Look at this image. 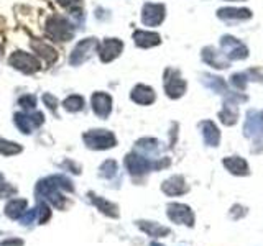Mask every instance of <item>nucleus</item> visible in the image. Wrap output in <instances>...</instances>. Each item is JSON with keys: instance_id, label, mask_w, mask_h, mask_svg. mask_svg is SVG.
<instances>
[{"instance_id": "obj_19", "label": "nucleus", "mask_w": 263, "mask_h": 246, "mask_svg": "<svg viewBox=\"0 0 263 246\" xmlns=\"http://www.w3.org/2000/svg\"><path fill=\"white\" fill-rule=\"evenodd\" d=\"M43 102L46 104V107L51 109V110H56V99L50 95V94H45L43 95Z\"/></svg>"}, {"instance_id": "obj_15", "label": "nucleus", "mask_w": 263, "mask_h": 246, "mask_svg": "<svg viewBox=\"0 0 263 246\" xmlns=\"http://www.w3.org/2000/svg\"><path fill=\"white\" fill-rule=\"evenodd\" d=\"M145 95H153V92L151 89H147V87H137V90H134V94H132V99H134L135 102L138 104H147L148 99H145Z\"/></svg>"}, {"instance_id": "obj_18", "label": "nucleus", "mask_w": 263, "mask_h": 246, "mask_svg": "<svg viewBox=\"0 0 263 246\" xmlns=\"http://www.w3.org/2000/svg\"><path fill=\"white\" fill-rule=\"evenodd\" d=\"M18 104L22 105L23 109L30 110V109H35V105H36V99L33 97V95H23V97L18 101Z\"/></svg>"}, {"instance_id": "obj_12", "label": "nucleus", "mask_w": 263, "mask_h": 246, "mask_svg": "<svg viewBox=\"0 0 263 246\" xmlns=\"http://www.w3.org/2000/svg\"><path fill=\"white\" fill-rule=\"evenodd\" d=\"M33 48H35L36 51H38V55H41L43 58H46L48 59V61H53V59L56 58V51L51 48V46H48V44H45V43H41V41H33Z\"/></svg>"}, {"instance_id": "obj_14", "label": "nucleus", "mask_w": 263, "mask_h": 246, "mask_svg": "<svg viewBox=\"0 0 263 246\" xmlns=\"http://www.w3.org/2000/svg\"><path fill=\"white\" fill-rule=\"evenodd\" d=\"M36 217H38V223L39 225H43V223H46V222L50 220L51 210H50V207L45 202H39L38 204V207H36Z\"/></svg>"}, {"instance_id": "obj_5", "label": "nucleus", "mask_w": 263, "mask_h": 246, "mask_svg": "<svg viewBox=\"0 0 263 246\" xmlns=\"http://www.w3.org/2000/svg\"><path fill=\"white\" fill-rule=\"evenodd\" d=\"M92 109L99 115V117H107L109 112H110V97L107 94H94L92 97Z\"/></svg>"}, {"instance_id": "obj_7", "label": "nucleus", "mask_w": 263, "mask_h": 246, "mask_svg": "<svg viewBox=\"0 0 263 246\" xmlns=\"http://www.w3.org/2000/svg\"><path fill=\"white\" fill-rule=\"evenodd\" d=\"M169 217L171 220L174 222H180V223H193V215H191V212L188 207H184V205H171L169 207Z\"/></svg>"}, {"instance_id": "obj_3", "label": "nucleus", "mask_w": 263, "mask_h": 246, "mask_svg": "<svg viewBox=\"0 0 263 246\" xmlns=\"http://www.w3.org/2000/svg\"><path fill=\"white\" fill-rule=\"evenodd\" d=\"M46 31H48V35L51 38H56V39H59V41H64V39H69L72 36V28L69 26V23L61 17H53L48 22Z\"/></svg>"}, {"instance_id": "obj_20", "label": "nucleus", "mask_w": 263, "mask_h": 246, "mask_svg": "<svg viewBox=\"0 0 263 246\" xmlns=\"http://www.w3.org/2000/svg\"><path fill=\"white\" fill-rule=\"evenodd\" d=\"M35 217H36V209H35V210H28V214H25V215L22 217V223H23V225H30L31 220H33Z\"/></svg>"}, {"instance_id": "obj_1", "label": "nucleus", "mask_w": 263, "mask_h": 246, "mask_svg": "<svg viewBox=\"0 0 263 246\" xmlns=\"http://www.w3.org/2000/svg\"><path fill=\"white\" fill-rule=\"evenodd\" d=\"M10 64L15 69L26 72V74H31V72H35V71L39 69L38 59L33 55H28V53H23V51L13 53V55L10 56Z\"/></svg>"}, {"instance_id": "obj_9", "label": "nucleus", "mask_w": 263, "mask_h": 246, "mask_svg": "<svg viewBox=\"0 0 263 246\" xmlns=\"http://www.w3.org/2000/svg\"><path fill=\"white\" fill-rule=\"evenodd\" d=\"M22 151V146L12 141H7V139L0 138V155L4 156H12V155H18Z\"/></svg>"}, {"instance_id": "obj_13", "label": "nucleus", "mask_w": 263, "mask_h": 246, "mask_svg": "<svg viewBox=\"0 0 263 246\" xmlns=\"http://www.w3.org/2000/svg\"><path fill=\"white\" fill-rule=\"evenodd\" d=\"M82 105H84V101H82V97H79V95H71L64 101V109L69 110V112L81 110Z\"/></svg>"}, {"instance_id": "obj_16", "label": "nucleus", "mask_w": 263, "mask_h": 246, "mask_svg": "<svg viewBox=\"0 0 263 246\" xmlns=\"http://www.w3.org/2000/svg\"><path fill=\"white\" fill-rule=\"evenodd\" d=\"M17 194V189L13 187V185H10L9 182H5L4 176L0 174V197L2 199H7V197H12Z\"/></svg>"}, {"instance_id": "obj_11", "label": "nucleus", "mask_w": 263, "mask_h": 246, "mask_svg": "<svg viewBox=\"0 0 263 246\" xmlns=\"http://www.w3.org/2000/svg\"><path fill=\"white\" fill-rule=\"evenodd\" d=\"M15 125L18 126V130L22 133H30L31 131V126H33V122L30 115L26 114H15Z\"/></svg>"}, {"instance_id": "obj_22", "label": "nucleus", "mask_w": 263, "mask_h": 246, "mask_svg": "<svg viewBox=\"0 0 263 246\" xmlns=\"http://www.w3.org/2000/svg\"><path fill=\"white\" fill-rule=\"evenodd\" d=\"M59 4H63L66 7H72V5H77L79 0H59Z\"/></svg>"}, {"instance_id": "obj_4", "label": "nucleus", "mask_w": 263, "mask_h": 246, "mask_svg": "<svg viewBox=\"0 0 263 246\" xmlns=\"http://www.w3.org/2000/svg\"><path fill=\"white\" fill-rule=\"evenodd\" d=\"M96 46H97V41L92 38H87V39H84V41H81L76 46V50L72 51L71 59H69L71 64H81L82 61H85V59L91 56V53L96 50Z\"/></svg>"}, {"instance_id": "obj_17", "label": "nucleus", "mask_w": 263, "mask_h": 246, "mask_svg": "<svg viewBox=\"0 0 263 246\" xmlns=\"http://www.w3.org/2000/svg\"><path fill=\"white\" fill-rule=\"evenodd\" d=\"M226 166H227V168H229L230 171H232V172H237V174H239V172H242L240 168H242V169H247L245 161H242V159H237V158H234V159H227V161H226Z\"/></svg>"}, {"instance_id": "obj_10", "label": "nucleus", "mask_w": 263, "mask_h": 246, "mask_svg": "<svg viewBox=\"0 0 263 246\" xmlns=\"http://www.w3.org/2000/svg\"><path fill=\"white\" fill-rule=\"evenodd\" d=\"M92 197V202H94L99 209H101L104 214H107L110 217H117V209H115V205H112L110 202L107 201H104V199L101 197H96V195H91Z\"/></svg>"}, {"instance_id": "obj_6", "label": "nucleus", "mask_w": 263, "mask_h": 246, "mask_svg": "<svg viewBox=\"0 0 263 246\" xmlns=\"http://www.w3.org/2000/svg\"><path fill=\"white\" fill-rule=\"evenodd\" d=\"M122 50V43L117 39H105L101 48V59L102 61H112Z\"/></svg>"}, {"instance_id": "obj_8", "label": "nucleus", "mask_w": 263, "mask_h": 246, "mask_svg": "<svg viewBox=\"0 0 263 246\" xmlns=\"http://www.w3.org/2000/svg\"><path fill=\"white\" fill-rule=\"evenodd\" d=\"M26 205L28 204H26V201H23V199H13V201L7 204L5 214L10 218H20L23 215V212L26 210Z\"/></svg>"}, {"instance_id": "obj_2", "label": "nucleus", "mask_w": 263, "mask_h": 246, "mask_svg": "<svg viewBox=\"0 0 263 246\" xmlns=\"http://www.w3.org/2000/svg\"><path fill=\"white\" fill-rule=\"evenodd\" d=\"M84 139H85V143H87L89 148H96V150L112 148V146L115 144L114 135L109 131H105V130H94L91 133H85Z\"/></svg>"}, {"instance_id": "obj_21", "label": "nucleus", "mask_w": 263, "mask_h": 246, "mask_svg": "<svg viewBox=\"0 0 263 246\" xmlns=\"http://www.w3.org/2000/svg\"><path fill=\"white\" fill-rule=\"evenodd\" d=\"M0 246H23V240H20V238H10V240H5L4 243H0Z\"/></svg>"}]
</instances>
